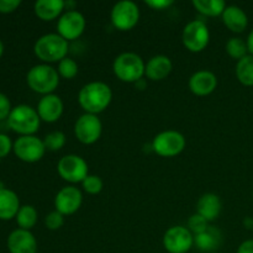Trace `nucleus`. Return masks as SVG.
Segmentation results:
<instances>
[{
  "instance_id": "aec40b11",
  "label": "nucleus",
  "mask_w": 253,
  "mask_h": 253,
  "mask_svg": "<svg viewBox=\"0 0 253 253\" xmlns=\"http://www.w3.org/2000/svg\"><path fill=\"white\" fill-rule=\"evenodd\" d=\"M221 200L214 193H205L197 203V212L207 221H214L221 212Z\"/></svg>"
},
{
  "instance_id": "423d86ee",
  "label": "nucleus",
  "mask_w": 253,
  "mask_h": 253,
  "mask_svg": "<svg viewBox=\"0 0 253 253\" xmlns=\"http://www.w3.org/2000/svg\"><path fill=\"white\" fill-rule=\"evenodd\" d=\"M187 140L179 131L166 130L155 136L152 150L161 157H174L184 151Z\"/></svg>"
},
{
  "instance_id": "cd10ccee",
  "label": "nucleus",
  "mask_w": 253,
  "mask_h": 253,
  "mask_svg": "<svg viewBox=\"0 0 253 253\" xmlns=\"http://www.w3.org/2000/svg\"><path fill=\"white\" fill-rule=\"evenodd\" d=\"M43 143L46 150L56 152V151L62 150L66 145V135L62 131H52L44 136Z\"/></svg>"
},
{
  "instance_id": "0eeeda50",
  "label": "nucleus",
  "mask_w": 253,
  "mask_h": 253,
  "mask_svg": "<svg viewBox=\"0 0 253 253\" xmlns=\"http://www.w3.org/2000/svg\"><path fill=\"white\" fill-rule=\"evenodd\" d=\"M183 44L190 52H202L210 41V31L203 20H193L183 29Z\"/></svg>"
},
{
  "instance_id": "6e6552de",
  "label": "nucleus",
  "mask_w": 253,
  "mask_h": 253,
  "mask_svg": "<svg viewBox=\"0 0 253 253\" xmlns=\"http://www.w3.org/2000/svg\"><path fill=\"white\" fill-rule=\"evenodd\" d=\"M111 22L121 31H128L137 25L140 20V9L132 0H121L111 9Z\"/></svg>"
},
{
  "instance_id": "7ed1b4c3",
  "label": "nucleus",
  "mask_w": 253,
  "mask_h": 253,
  "mask_svg": "<svg viewBox=\"0 0 253 253\" xmlns=\"http://www.w3.org/2000/svg\"><path fill=\"white\" fill-rule=\"evenodd\" d=\"M146 63L142 57L135 52H124L115 58L113 63L114 74L125 83H133L145 76Z\"/></svg>"
},
{
  "instance_id": "4c0bfd02",
  "label": "nucleus",
  "mask_w": 253,
  "mask_h": 253,
  "mask_svg": "<svg viewBox=\"0 0 253 253\" xmlns=\"http://www.w3.org/2000/svg\"><path fill=\"white\" fill-rule=\"evenodd\" d=\"M246 43H247V48H249V54H252L253 56V29L249 34V36H247Z\"/></svg>"
},
{
  "instance_id": "7c9ffc66",
  "label": "nucleus",
  "mask_w": 253,
  "mask_h": 253,
  "mask_svg": "<svg viewBox=\"0 0 253 253\" xmlns=\"http://www.w3.org/2000/svg\"><path fill=\"white\" fill-rule=\"evenodd\" d=\"M209 227V221L204 219L202 215H199L198 212L193 214L192 216L188 220V230L192 232L193 235H199L202 232H204L205 230Z\"/></svg>"
},
{
  "instance_id": "58836bf2",
  "label": "nucleus",
  "mask_w": 253,
  "mask_h": 253,
  "mask_svg": "<svg viewBox=\"0 0 253 253\" xmlns=\"http://www.w3.org/2000/svg\"><path fill=\"white\" fill-rule=\"evenodd\" d=\"M135 85H136V88L140 89V90H143V89H146V86H147V83H146L145 79L142 78V79H140V81L136 82Z\"/></svg>"
},
{
  "instance_id": "ea45409f",
  "label": "nucleus",
  "mask_w": 253,
  "mask_h": 253,
  "mask_svg": "<svg viewBox=\"0 0 253 253\" xmlns=\"http://www.w3.org/2000/svg\"><path fill=\"white\" fill-rule=\"evenodd\" d=\"M244 225L246 226V229H252L253 230V219L251 217H246L244 221Z\"/></svg>"
},
{
  "instance_id": "393cba45",
  "label": "nucleus",
  "mask_w": 253,
  "mask_h": 253,
  "mask_svg": "<svg viewBox=\"0 0 253 253\" xmlns=\"http://www.w3.org/2000/svg\"><path fill=\"white\" fill-rule=\"evenodd\" d=\"M236 77L241 84L246 86H253V56L247 54L246 57L237 61Z\"/></svg>"
},
{
  "instance_id": "9d476101",
  "label": "nucleus",
  "mask_w": 253,
  "mask_h": 253,
  "mask_svg": "<svg viewBox=\"0 0 253 253\" xmlns=\"http://www.w3.org/2000/svg\"><path fill=\"white\" fill-rule=\"evenodd\" d=\"M103 132V124L98 115L94 114H83L77 119L74 124V135L79 142L84 145H93L100 138Z\"/></svg>"
},
{
  "instance_id": "bb28decb",
  "label": "nucleus",
  "mask_w": 253,
  "mask_h": 253,
  "mask_svg": "<svg viewBox=\"0 0 253 253\" xmlns=\"http://www.w3.org/2000/svg\"><path fill=\"white\" fill-rule=\"evenodd\" d=\"M226 52L231 58L240 61L241 58L249 54V48H247L246 41H244L240 37H231L226 42Z\"/></svg>"
},
{
  "instance_id": "4468645a",
  "label": "nucleus",
  "mask_w": 253,
  "mask_h": 253,
  "mask_svg": "<svg viewBox=\"0 0 253 253\" xmlns=\"http://www.w3.org/2000/svg\"><path fill=\"white\" fill-rule=\"evenodd\" d=\"M83 203V194L81 189L74 185L63 187L54 198V208L62 215H73L81 208Z\"/></svg>"
},
{
  "instance_id": "6ab92c4d",
  "label": "nucleus",
  "mask_w": 253,
  "mask_h": 253,
  "mask_svg": "<svg viewBox=\"0 0 253 253\" xmlns=\"http://www.w3.org/2000/svg\"><path fill=\"white\" fill-rule=\"evenodd\" d=\"M221 17L225 26L229 30H231L232 32H236V34H241L249 26V17H247V14L241 7L237 6V5L226 6V9L222 12Z\"/></svg>"
},
{
  "instance_id": "2eb2a0df",
  "label": "nucleus",
  "mask_w": 253,
  "mask_h": 253,
  "mask_svg": "<svg viewBox=\"0 0 253 253\" xmlns=\"http://www.w3.org/2000/svg\"><path fill=\"white\" fill-rule=\"evenodd\" d=\"M7 249L10 253H36V237L30 230L16 229L7 237Z\"/></svg>"
},
{
  "instance_id": "412c9836",
  "label": "nucleus",
  "mask_w": 253,
  "mask_h": 253,
  "mask_svg": "<svg viewBox=\"0 0 253 253\" xmlns=\"http://www.w3.org/2000/svg\"><path fill=\"white\" fill-rule=\"evenodd\" d=\"M222 234L220 229L209 226L204 232L194 236V245L203 252H214L221 246Z\"/></svg>"
},
{
  "instance_id": "72a5a7b5",
  "label": "nucleus",
  "mask_w": 253,
  "mask_h": 253,
  "mask_svg": "<svg viewBox=\"0 0 253 253\" xmlns=\"http://www.w3.org/2000/svg\"><path fill=\"white\" fill-rule=\"evenodd\" d=\"M12 147H14V145H12L9 136L5 135V133H0V157H5V156L9 155Z\"/></svg>"
},
{
  "instance_id": "2f4dec72",
  "label": "nucleus",
  "mask_w": 253,
  "mask_h": 253,
  "mask_svg": "<svg viewBox=\"0 0 253 253\" xmlns=\"http://www.w3.org/2000/svg\"><path fill=\"white\" fill-rule=\"evenodd\" d=\"M44 225H46L47 229L52 230V231L59 230L64 225V215H62L57 210L51 211L44 217Z\"/></svg>"
},
{
  "instance_id": "f257e3e1",
  "label": "nucleus",
  "mask_w": 253,
  "mask_h": 253,
  "mask_svg": "<svg viewBox=\"0 0 253 253\" xmlns=\"http://www.w3.org/2000/svg\"><path fill=\"white\" fill-rule=\"evenodd\" d=\"M113 100V91L111 88L104 82H90L82 86L78 94L79 105L85 113L98 114L103 113Z\"/></svg>"
},
{
  "instance_id": "b1692460",
  "label": "nucleus",
  "mask_w": 253,
  "mask_h": 253,
  "mask_svg": "<svg viewBox=\"0 0 253 253\" xmlns=\"http://www.w3.org/2000/svg\"><path fill=\"white\" fill-rule=\"evenodd\" d=\"M193 5L205 16H221L226 9V2L224 0H193Z\"/></svg>"
},
{
  "instance_id": "4be33fe9",
  "label": "nucleus",
  "mask_w": 253,
  "mask_h": 253,
  "mask_svg": "<svg viewBox=\"0 0 253 253\" xmlns=\"http://www.w3.org/2000/svg\"><path fill=\"white\" fill-rule=\"evenodd\" d=\"M66 7L63 0H37L35 2V12L43 21H51L58 17Z\"/></svg>"
},
{
  "instance_id": "20e7f679",
  "label": "nucleus",
  "mask_w": 253,
  "mask_h": 253,
  "mask_svg": "<svg viewBox=\"0 0 253 253\" xmlns=\"http://www.w3.org/2000/svg\"><path fill=\"white\" fill-rule=\"evenodd\" d=\"M27 84L36 93L47 95L52 94L59 84V74L57 69L47 63L36 64L27 72Z\"/></svg>"
},
{
  "instance_id": "5701e85b",
  "label": "nucleus",
  "mask_w": 253,
  "mask_h": 253,
  "mask_svg": "<svg viewBox=\"0 0 253 253\" xmlns=\"http://www.w3.org/2000/svg\"><path fill=\"white\" fill-rule=\"evenodd\" d=\"M20 208V200L16 193L7 188L0 189V219H12L16 216Z\"/></svg>"
},
{
  "instance_id": "e433bc0d",
  "label": "nucleus",
  "mask_w": 253,
  "mask_h": 253,
  "mask_svg": "<svg viewBox=\"0 0 253 253\" xmlns=\"http://www.w3.org/2000/svg\"><path fill=\"white\" fill-rule=\"evenodd\" d=\"M236 253H253V240H246L242 242Z\"/></svg>"
},
{
  "instance_id": "c756f323",
  "label": "nucleus",
  "mask_w": 253,
  "mask_h": 253,
  "mask_svg": "<svg viewBox=\"0 0 253 253\" xmlns=\"http://www.w3.org/2000/svg\"><path fill=\"white\" fill-rule=\"evenodd\" d=\"M82 187H83L84 192H86L88 194L95 195L103 190L104 183L99 175L95 174H89L85 179L82 182Z\"/></svg>"
},
{
  "instance_id": "f8f14e48",
  "label": "nucleus",
  "mask_w": 253,
  "mask_h": 253,
  "mask_svg": "<svg viewBox=\"0 0 253 253\" xmlns=\"http://www.w3.org/2000/svg\"><path fill=\"white\" fill-rule=\"evenodd\" d=\"M194 245V235L185 226H172L163 235V247L169 253H187Z\"/></svg>"
},
{
  "instance_id": "f704fd0d",
  "label": "nucleus",
  "mask_w": 253,
  "mask_h": 253,
  "mask_svg": "<svg viewBox=\"0 0 253 253\" xmlns=\"http://www.w3.org/2000/svg\"><path fill=\"white\" fill-rule=\"evenodd\" d=\"M20 0H0V12H12L20 6Z\"/></svg>"
},
{
  "instance_id": "a878e982",
  "label": "nucleus",
  "mask_w": 253,
  "mask_h": 253,
  "mask_svg": "<svg viewBox=\"0 0 253 253\" xmlns=\"http://www.w3.org/2000/svg\"><path fill=\"white\" fill-rule=\"evenodd\" d=\"M15 217H16V222L20 229L31 230L36 225L39 214H37V210L32 205H22Z\"/></svg>"
},
{
  "instance_id": "a211bd4d",
  "label": "nucleus",
  "mask_w": 253,
  "mask_h": 253,
  "mask_svg": "<svg viewBox=\"0 0 253 253\" xmlns=\"http://www.w3.org/2000/svg\"><path fill=\"white\" fill-rule=\"evenodd\" d=\"M173 63L169 57L165 54H157L148 59L146 63L145 76L151 81H163L170 74Z\"/></svg>"
},
{
  "instance_id": "f3484780",
  "label": "nucleus",
  "mask_w": 253,
  "mask_h": 253,
  "mask_svg": "<svg viewBox=\"0 0 253 253\" xmlns=\"http://www.w3.org/2000/svg\"><path fill=\"white\" fill-rule=\"evenodd\" d=\"M189 89L198 96H207L211 94L217 86V77L211 71L202 69L189 78Z\"/></svg>"
},
{
  "instance_id": "a19ab883",
  "label": "nucleus",
  "mask_w": 253,
  "mask_h": 253,
  "mask_svg": "<svg viewBox=\"0 0 253 253\" xmlns=\"http://www.w3.org/2000/svg\"><path fill=\"white\" fill-rule=\"evenodd\" d=\"M2 52H4V44H2L1 40H0V57H1Z\"/></svg>"
},
{
  "instance_id": "ddd939ff",
  "label": "nucleus",
  "mask_w": 253,
  "mask_h": 253,
  "mask_svg": "<svg viewBox=\"0 0 253 253\" xmlns=\"http://www.w3.org/2000/svg\"><path fill=\"white\" fill-rule=\"evenodd\" d=\"M14 152L21 161L27 163L39 162L46 152L43 140L34 135L20 136L14 142Z\"/></svg>"
},
{
  "instance_id": "39448f33",
  "label": "nucleus",
  "mask_w": 253,
  "mask_h": 253,
  "mask_svg": "<svg viewBox=\"0 0 253 253\" xmlns=\"http://www.w3.org/2000/svg\"><path fill=\"white\" fill-rule=\"evenodd\" d=\"M41 119L36 109L26 104H20V105L12 108L9 118H7V125L10 128L17 133H21V136L34 135L40 127Z\"/></svg>"
},
{
  "instance_id": "1a4fd4ad",
  "label": "nucleus",
  "mask_w": 253,
  "mask_h": 253,
  "mask_svg": "<svg viewBox=\"0 0 253 253\" xmlns=\"http://www.w3.org/2000/svg\"><path fill=\"white\" fill-rule=\"evenodd\" d=\"M57 170L61 178L69 183H82L89 175L88 163L78 155H66L58 161Z\"/></svg>"
},
{
  "instance_id": "c9c22d12",
  "label": "nucleus",
  "mask_w": 253,
  "mask_h": 253,
  "mask_svg": "<svg viewBox=\"0 0 253 253\" xmlns=\"http://www.w3.org/2000/svg\"><path fill=\"white\" fill-rule=\"evenodd\" d=\"M145 4L153 10H165L173 5V0H146Z\"/></svg>"
},
{
  "instance_id": "473e14b6",
  "label": "nucleus",
  "mask_w": 253,
  "mask_h": 253,
  "mask_svg": "<svg viewBox=\"0 0 253 253\" xmlns=\"http://www.w3.org/2000/svg\"><path fill=\"white\" fill-rule=\"evenodd\" d=\"M11 110L12 108H11V103H10L9 98H7L5 94L0 93V121L9 118Z\"/></svg>"
},
{
  "instance_id": "dca6fc26",
  "label": "nucleus",
  "mask_w": 253,
  "mask_h": 253,
  "mask_svg": "<svg viewBox=\"0 0 253 253\" xmlns=\"http://www.w3.org/2000/svg\"><path fill=\"white\" fill-rule=\"evenodd\" d=\"M63 101L57 94H47L40 99L37 104V113L40 119L46 123H56L63 114Z\"/></svg>"
},
{
  "instance_id": "f03ea898",
  "label": "nucleus",
  "mask_w": 253,
  "mask_h": 253,
  "mask_svg": "<svg viewBox=\"0 0 253 253\" xmlns=\"http://www.w3.org/2000/svg\"><path fill=\"white\" fill-rule=\"evenodd\" d=\"M69 44L58 34H46L35 42V54L44 63L61 62L68 53Z\"/></svg>"
},
{
  "instance_id": "9b49d317",
  "label": "nucleus",
  "mask_w": 253,
  "mask_h": 253,
  "mask_svg": "<svg viewBox=\"0 0 253 253\" xmlns=\"http://www.w3.org/2000/svg\"><path fill=\"white\" fill-rule=\"evenodd\" d=\"M86 26L84 15L78 10H67L59 16L57 22V34L67 41L77 40L82 36Z\"/></svg>"
},
{
  "instance_id": "c85d7f7f",
  "label": "nucleus",
  "mask_w": 253,
  "mask_h": 253,
  "mask_svg": "<svg viewBox=\"0 0 253 253\" xmlns=\"http://www.w3.org/2000/svg\"><path fill=\"white\" fill-rule=\"evenodd\" d=\"M79 67L74 59L66 57V58L62 59L61 62H58V72L59 77H63L66 79H73L74 77L78 74Z\"/></svg>"
}]
</instances>
